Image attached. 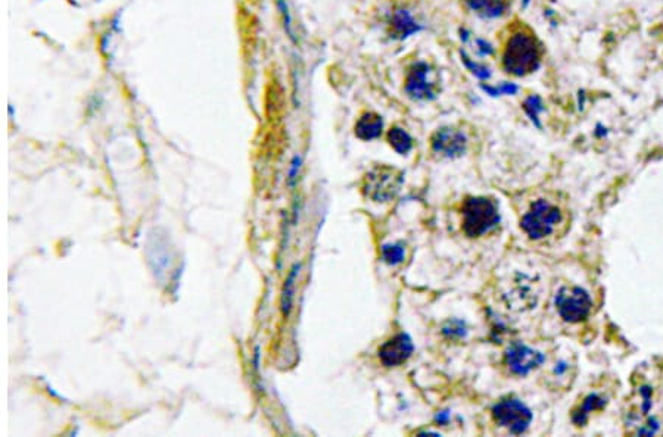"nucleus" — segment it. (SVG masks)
Returning <instances> with one entry per match:
<instances>
[{
  "label": "nucleus",
  "instance_id": "nucleus-20",
  "mask_svg": "<svg viewBox=\"0 0 663 437\" xmlns=\"http://www.w3.org/2000/svg\"><path fill=\"white\" fill-rule=\"evenodd\" d=\"M301 164H303V158L300 155H296L292 160V164H290V170H289V184L290 186H293L295 181L298 180V174H300V170H301Z\"/></svg>",
  "mask_w": 663,
  "mask_h": 437
},
{
  "label": "nucleus",
  "instance_id": "nucleus-19",
  "mask_svg": "<svg viewBox=\"0 0 663 437\" xmlns=\"http://www.w3.org/2000/svg\"><path fill=\"white\" fill-rule=\"evenodd\" d=\"M517 86L512 84V83H506V84H502L500 87H490V86H484V90L488 91L490 95L492 96H498V95H515L516 91H517Z\"/></svg>",
  "mask_w": 663,
  "mask_h": 437
},
{
  "label": "nucleus",
  "instance_id": "nucleus-10",
  "mask_svg": "<svg viewBox=\"0 0 663 437\" xmlns=\"http://www.w3.org/2000/svg\"><path fill=\"white\" fill-rule=\"evenodd\" d=\"M429 66L425 62H417L408 70L405 78V93L415 101L433 99V84L427 80Z\"/></svg>",
  "mask_w": 663,
  "mask_h": 437
},
{
  "label": "nucleus",
  "instance_id": "nucleus-6",
  "mask_svg": "<svg viewBox=\"0 0 663 437\" xmlns=\"http://www.w3.org/2000/svg\"><path fill=\"white\" fill-rule=\"evenodd\" d=\"M591 297L581 287H562L556 296V308L567 323H580L591 312Z\"/></svg>",
  "mask_w": 663,
  "mask_h": 437
},
{
  "label": "nucleus",
  "instance_id": "nucleus-11",
  "mask_svg": "<svg viewBox=\"0 0 663 437\" xmlns=\"http://www.w3.org/2000/svg\"><path fill=\"white\" fill-rule=\"evenodd\" d=\"M382 130L383 121L375 112H364L355 124V135L365 142L378 139L382 134Z\"/></svg>",
  "mask_w": 663,
  "mask_h": 437
},
{
  "label": "nucleus",
  "instance_id": "nucleus-18",
  "mask_svg": "<svg viewBox=\"0 0 663 437\" xmlns=\"http://www.w3.org/2000/svg\"><path fill=\"white\" fill-rule=\"evenodd\" d=\"M523 108H525V110H527V113L531 117V120L535 121V123H537V120H538V113L544 109V108H542L541 98H538V96H531V98H528L527 101H525Z\"/></svg>",
  "mask_w": 663,
  "mask_h": 437
},
{
  "label": "nucleus",
  "instance_id": "nucleus-9",
  "mask_svg": "<svg viewBox=\"0 0 663 437\" xmlns=\"http://www.w3.org/2000/svg\"><path fill=\"white\" fill-rule=\"evenodd\" d=\"M415 346L405 333H400L379 348V359L385 366H398L413 355Z\"/></svg>",
  "mask_w": 663,
  "mask_h": 437
},
{
  "label": "nucleus",
  "instance_id": "nucleus-8",
  "mask_svg": "<svg viewBox=\"0 0 663 437\" xmlns=\"http://www.w3.org/2000/svg\"><path fill=\"white\" fill-rule=\"evenodd\" d=\"M506 365L516 376H527L544 362V355L527 344L515 343L506 352Z\"/></svg>",
  "mask_w": 663,
  "mask_h": 437
},
{
  "label": "nucleus",
  "instance_id": "nucleus-2",
  "mask_svg": "<svg viewBox=\"0 0 663 437\" xmlns=\"http://www.w3.org/2000/svg\"><path fill=\"white\" fill-rule=\"evenodd\" d=\"M563 222L562 208L548 199H538L531 203L530 210L520 220V227L532 240H544L557 232Z\"/></svg>",
  "mask_w": 663,
  "mask_h": 437
},
{
  "label": "nucleus",
  "instance_id": "nucleus-16",
  "mask_svg": "<svg viewBox=\"0 0 663 437\" xmlns=\"http://www.w3.org/2000/svg\"><path fill=\"white\" fill-rule=\"evenodd\" d=\"M382 258L386 264L390 265H398L404 261L405 258V252L403 245L394 243V245H385L382 247Z\"/></svg>",
  "mask_w": 663,
  "mask_h": 437
},
{
  "label": "nucleus",
  "instance_id": "nucleus-3",
  "mask_svg": "<svg viewBox=\"0 0 663 437\" xmlns=\"http://www.w3.org/2000/svg\"><path fill=\"white\" fill-rule=\"evenodd\" d=\"M462 218L463 233L467 237H481L498 225V206L490 197H467L462 205Z\"/></svg>",
  "mask_w": 663,
  "mask_h": 437
},
{
  "label": "nucleus",
  "instance_id": "nucleus-14",
  "mask_svg": "<svg viewBox=\"0 0 663 437\" xmlns=\"http://www.w3.org/2000/svg\"><path fill=\"white\" fill-rule=\"evenodd\" d=\"M388 142H390L391 148L400 155H407L413 149V139H411L405 130L400 127H393L388 131Z\"/></svg>",
  "mask_w": 663,
  "mask_h": 437
},
{
  "label": "nucleus",
  "instance_id": "nucleus-1",
  "mask_svg": "<svg viewBox=\"0 0 663 437\" xmlns=\"http://www.w3.org/2000/svg\"><path fill=\"white\" fill-rule=\"evenodd\" d=\"M541 62L540 46L535 37L525 31H515L502 51L501 63L505 71L515 77H525L538 70Z\"/></svg>",
  "mask_w": 663,
  "mask_h": 437
},
{
  "label": "nucleus",
  "instance_id": "nucleus-21",
  "mask_svg": "<svg viewBox=\"0 0 663 437\" xmlns=\"http://www.w3.org/2000/svg\"><path fill=\"white\" fill-rule=\"evenodd\" d=\"M479 46H481V52H482L484 55H485V53H487V55H490V53H492V51H494V49L491 48V44H490V43H487V41L479 40Z\"/></svg>",
  "mask_w": 663,
  "mask_h": 437
},
{
  "label": "nucleus",
  "instance_id": "nucleus-17",
  "mask_svg": "<svg viewBox=\"0 0 663 437\" xmlns=\"http://www.w3.org/2000/svg\"><path fill=\"white\" fill-rule=\"evenodd\" d=\"M462 61H463V63L466 65L467 70H469L472 74H475L477 78L488 80V78L491 77V73H490V70H488V68H487L485 65H481V63L473 62V61H472L469 56H466L465 53H462Z\"/></svg>",
  "mask_w": 663,
  "mask_h": 437
},
{
  "label": "nucleus",
  "instance_id": "nucleus-7",
  "mask_svg": "<svg viewBox=\"0 0 663 437\" xmlns=\"http://www.w3.org/2000/svg\"><path fill=\"white\" fill-rule=\"evenodd\" d=\"M430 146L432 152L441 158H457L466 152L467 139L460 130L444 127L433 133Z\"/></svg>",
  "mask_w": 663,
  "mask_h": 437
},
{
  "label": "nucleus",
  "instance_id": "nucleus-22",
  "mask_svg": "<svg viewBox=\"0 0 663 437\" xmlns=\"http://www.w3.org/2000/svg\"><path fill=\"white\" fill-rule=\"evenodd\" d=\"M530 2H531V0H523V5H525V6H527V5L530 4Z\"/></svg>",
  "mask_w": 663,
  "mask_h": 437
},
{
  "label": "nucleus",
  "instance_id": "nucleus-12",
  "mask_svg": "<svg viewBox=\"0 0 663 437\" xmlns=\"http://www.w3.org/2000/svg\"><path fill=\"white\" fill-rule=\"evenodd\" d=\"M391 29L395 37L405 38L420 30V26L405 9H397L391 16Z\"/></svg>",
  "mask_w": 663,
  "mask_h": 437
},
{
  "label": "nucleus",
  "instance_id": "nucleus-5",
  "mask_svg": "<svg viewBox=\"0 0 663 437\" xmlns=\"http://www.w3.org/2000/svg\"><path fill=\"white\" fill-rule=\"evenodd\" d=\"M494 421L510 431L512 434H522L527 431L532 421V412L522 401L516 398L502 399L492 408Z\"/></svg>",
  "mask_w": 663,
  "mask_h": 437
},
{
  "label": "nucleus",
  "instance_id": "nucleus-4",
  "mask_svg": "<svg viewBox=\"0 0 663 437\" xmlns=\"http://www.w3.org/2000/svg\"><path fill=\"white\" fill-rule=\"evenodd\" d=\"M403 182L404 174L400 170L380 165L365 174L361 184V192L373 202H390L400 193Z\"/></svg>",
  "mask_w": 663,
  "mask_h": 437
},
{
  "label": "nucleus",
  "instance_id": "nucleus-13",
  "mask_svg": "<svg viewBox=\"0 0 663 437\" xmlns=\"http://www.w3.org/2000/svg\"><path fill=\"white\" fill-rule=\"evenodd\" d=\"M465 5L485 18H498L507 9V0H463Z\"/></svg>",
  "mask_w": 663,
  "mask_h": 437
},
{
  "label": "nucleus",
  "instance_id": "nucleus-15",
  "mask_svg": "<svg viewBox=\"0 0 663 437\" xmlns=\"http://www.w3.org/2000/svg\"><path fill=\"white\" fill-rule=\"evenodd\" d=\"M300 269H301V264H295L288 275V279L285 282V286H283V293H282V312L285 317H288L290 314V309H292V304H293V293H295V282H296V277H298V274H300Z\"/></svg>",
  "mask_w": 663,
  "mask_h": 437
}]
</instances>
